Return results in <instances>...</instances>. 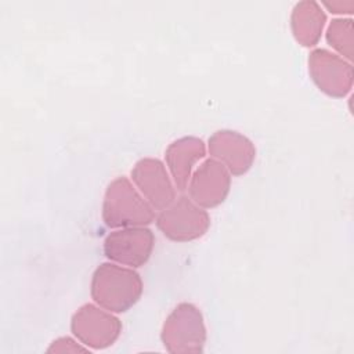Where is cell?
I'll return each instance as SVG.
<instances>
[{"mask_svg":"<svg viewBox=\"0 0 354 354\" xmlns=\"http://www.w3.org/2000/svg\"><path fill=\"white\" fill-rule=\"evenodd\" d=\"M155 235L147 227H124L109 232L104 239V254L115 263L138 268L153 250Z\"/></svg>","mask_w":354,"mask_h":354,"instance_id":"cell-7","label":"cell"},{"mask_svg":"<svg viewBox=\"0 0 354 354\" xmlns=\"http://www.w3.org/2000/svg\"><path fill=\"white\" fill-rule=\"evenodd\" d=\"M142 279L133 268L101 263L93 272L90 295L95 304L111 313H126L142 295Z\"/></svg>","mask_w":354,"mask_h":354,"instance_id":"cell-1","label":"cell"},{"mask_svg":"<svg viewBox=\"0 0 354 354\" xmlns=\"http://www.w3.org/2000/svg\"><path fill=\"white\" fill-rule=\"evenodd\" d=\"M326 24V14L319 3L303 0L295 4L290 14V30L295 40L303 47L318 44Z\"/></svg>","mask_w":354,"mask_h":354,"instance_id":"cell-12","label":"cell"},{"mask_svg":"<svg viewBox=\"0 0 354 354\" xmlns=\"http://www.w3.org/2000/svg\"><path fill=\"white\" fill-rule=\"evenodd\" d=\"M73 336L86 347L104 350L111 347L122 333V321L111 311L91 303L80 306L71 318Z\"/></svg>","mask_w":354,"mask_h":354,"instance_id":"cell-5","label":"cell"},{"mask_svg":"<svg viewBox=\"0 0 354 354\" xmlns=\"http://www.w3.org/2000/svg\"><path fill=\"white\" fill-rule=\"evenodd\" d=\"M206 155L203 140L195 136H184L173 142L165 151V160L173 177L174 187L184 192L192 174V169Z\"/></svg>","mask_w":354,"mask_h":354,"instance_id":"cell-11","label":"cell"},{"mask_svg":"<svg viewBox=\"0 0 354 354\" xmlns=\"http://www.w3.org/2000/svg\"><path fill=\"white\" fill-rule=\"evenodd\" d=\"M102 221L109 228L145 227L155 220L153 207L124 177L112 180L104 194Z\"/></svg>","mask_w":354,"mask_h":354,"instance_id":"cell-2","label":"cell"},{"mask_svg":"<svg viewBox=\"0 0 354 354\" xmlns=\"http://www.w3.org/2000/svg\"><path fill=\"white\" fill-rule=\"evenodd\" d=\"M159 231L174 242L202 238L210 227V216L191 198L181 195L156 217Z\"/></svg>","mask_w":354,"mask_h":354,"instance_id":"cell-4","label":"cell"},{"mask_svg":"<svg viewBox=\"0 0 354 354\" xmlns=\"http://www.w3.org/2000/svg\"><path fill=\"white\" fill-rule=\"evenodd\" d=\"M131 180L147 202L156 210L169 207L176 201V187L162 160L141 158L131 169Z\"/></svg>","mask_w":354,"mask_h":354,"instance_id":"cell-9","label":"cell"},{"mask_svg":"<svg viewBox=\"0 0 354 354\" xmlns=\"http://www.w3.org/2000/svg\"><path fill=\"white\" fill-rule=\"evenodd\" d=\"M189 198L203 209L221 205L231 189V173L218 160L209 158L203 160L191 174L188 183Z\"/></svg>","mask_w":354,"mask_h":354,"instance_id":"cell-8","label":"cell"},{"mask_svg":"<svg viewBox=\"0 0 354 354\" xmlns=\"http://www.w3.org/2000/svg\"><path fill=\"white\" fill-rule=\"evenodd\" d=\"M308 73L314 84L332 98H343L353 88L351 62L326 50L315 48L308 54Z\"/></svg>","mask_w":354,"mask_h":354,"instance_id":"cell-6","label":"cell"},{"mask_svg":"<svg viewBox=\"0 0 354 354\" xmlns=\"http://www.w3.org/2000/svg\"><path fill=\"white\" fill-rule=\"evenodd\" d=\"M322 4L332 12V14H353L354 11V1L353 0H325Z\"/></svg>","mask_w":354,"mask_h":354,"instance_id":"cell-15","label":"cell"},{"mask_svg":"<svg viewBox=\"0 0 354 354\" xmlns=\"http://www.w3.org/2000/svg\"><path fill=\"white\" fill-rule=\"evenodd\" d=\"M206 337L203 314L199 307L188 301L178 303L171 310L160 332L163 347L171 354L203 353Z\"/></svg>","mask_w":354,"mask_h":354,"instance_id":"cell-3","label":"cell"},{"mask_svg":"<svg viewBox=\"0 0 354 354\" xmlns=\"http://www.w3.org/2000/svg\"><path fill=\"white\" fill-rule=\"evenodd\" d=\"M88 347H83L77 344L72 337L62 336L55 339L50 347L47 348V353H84L87 351Z\"/></svg>","mask_w":354,"mask_h":354,"instance_id":"cell-14","label":"cell"},{"mask_svg":"<svg viewBox=\"0 0 354 354\" xmlns=\"http://www.w3.org/2000/svg\"><path fill=\"white\" fill-rule=\"evenodd\" d=\"M326 41L335 48L346 61L353 59V19L351 18H335L330 21L326 29Z\"/></svg>","mask_w":354,"mask_h":354,"instance_id":"cell-13","label":"cell"},{"mask_svg":"<svg viewBox=\"0 0 354 354\" xmlns=\"http://www.w3.org/2000/svg\"><path fill=\"white\" fill-rule=\"evenodd\" d=\"M209 153L223 163L232 176H242L250 170L256 159V147L245 134L221 129L214 131L209 140Z\"/></svg>","mask_w":354,"mask_h":354,"instance_id":"cell-10","label":"cell"}]
</instances>
